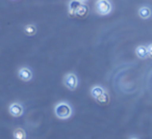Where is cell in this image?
<instances>
[{
  "mask_svg": "<svg viewBox=\"0 0 152 139\" xmlns=\"http://www.w3.org/2000/svg\"><path fill=\"white\" fill-rule=\"evenodd\" d=\"M54 113L61 119H67L72 115V108L67 102H61L55 105Z\"/></svg>",
  "mask_w": 152,
  "mask_h": 139,
  "instance_id": "6da1fadb",
  "label": "cell"
},
{
  "mask_svg": "<svg viewBox=\"0 0 152 139\" xmlns=\"http://www.w3.org/2000/svg\"><path fill=\"white\" fill-rule=\"evenodd\" d=\"M91 95L100 104H106L108 102V100H110L107 93L101 86H94L91 89Z\"/></svg>",
  "mask_w": 152,
  "mask_h": 139,
  "instance_id": "7a4b0ae2",
  "label": "cell"
},
{
  "mask_svg": "<svg viewBox=\"0 0 152 139\" xmlns=\"http://www.w3.org/2000/svg\"><path fill=\"white\" fill-rule=\"evenodd\" d=\"M112 3L110 0H97L96 2V11L99 15L106 16L112 12Z\"/></svg>",
  "mask_w": 152,
  "mask_h": 139,
  "instance_id": "3957f363",
  "label": "cell"
},
{
  "mask_svg": "<svg viewBox=\"0 0 152 139\" xmlns=\"http://www.w3.org/2000/svg\"><path fill=\"white\" fill-rule=\"evenodd\" d=\"M65 85L70 89V90H74L76 89L77 85H78V79H77V76L73 73H70V74L66 75L65 76Z\"/></svg>",
  "mask_w": 152,
  "mask_h": 139,
  "instance_id": "277c9868",
  "label": "cell"
},
{
  "mask_svg": "<svg viewBox=\"0 0 152 139\" xmlns=\"http://www.w3.org/2000/svg\"><path fill=\"white\" fill-rule=\"evenodd\" d=\"M9 111L14 117H19V116H21L22 114H23L24 109H23V107H22L21 104L13 103V104H11V106H10Z\"/></svg>",
  "mask_w": 152,
  "mask_h": 139,
  "instance_id": "5b68a950",
  "label": "cell"
},
{
  "mask_svg": "<svg viewBox=\"0 0 152 139\" xmlns=\"http://www.w3.org/2000/svg\"><path fill=\"white\" fill-rule=\"evenodd\" d=\"M18 76L22 81H29L32 78V72L28 67H22V69L19 70Z\"/></svg>",
  "mask_w": 152,
  "mask_h": 139,
  "instance_id": "8992f818",
  "label": "cell"
},
{
  "mask_svg": "<svg viewBox=\"0 0 152 139\" xmlns=\"http://www.w3.org/2000/svg\"><path fill=\"white\" fill-rule=\"evenodd\" d=\"M83 3L78 1V0H71L69 3V12H70V15L71 16H75L76 12L79 7L83 5Z\"/></svg>",
  "mask_w": 152,
  "mask_h": 139,
  "instance_id": "52a82bcc",
  "label": "cell"
},
{
  "mask_svg": "<svg viewBox=\"0 0 152 139\" xmlns=\"http://www.w3.org/2000/svg\"><path fill=\"white\" fill-rule=\"evenodd\" d=\"M135 53H137V56L139 57V58L144 59V58H146V57H148V48L146 46L141 45V46H139L137 48Z\"/></svg>",
  "mask_w": 152,
  "mask_h": 139,
  "instance_id": "ba28073f",
  "label": "cell"
},
{
  "mask_svg": "<svg viewBox=\"0 0 152 139\" xmlns=\"http://www.w3.org/2000/svg\"><path fill=\"white\" fill-rule=\"evenodd\" d=\"M139 15L141 18L143 19H148V18L151 17L152 15V12H151V9L148 7H143L139 9Z\"/></svg>",
  "mask_w": 152,
  "mask_h": 139,
  "instance_id": "9c48e42d",
  "label": "cell"
},
{
  "mask_svg": "<svg viewBox=\"0 0 152 139\" xmlns=\"http://www.w3.org/2000/svg\"><path fill=\"white\" fill-rule=\"evenodd\" d=\"M88 14H89V7L83 3V4L77 9L75 16L76 17H79V18H85L86 16H88Z\"/></svg>",
  "mask_w": 152,
  "mask_h": 139,
  "instance_id": "30bf717a",
  "label": "cell"
},
{
  "mask_svg": "<svg viewBox=\"0 0 152 139\" xmlns=\"http://www.w3.org/2000/svg\"><path fill=\"white\" fill-rule=\"evenodd\" d=\"M14 139H26V132L21 128H18L14 131Z\"/></svg>",
  "mask_w": 152,
  "mask_h": 139,
  "instance_id": "8fae6325",
  "label": "cell"
},
{
  "mask_svg": "<svg viewBox=\"0 0 152 139\" xmlns=\"http://www.w3.org/2000/svg\"><path fill=\"white\" fill-rule=\"evenodd\" d=\"M24 32H25L27 35H34L37 32V27L34 25V24H28L24 27Z\"/></svg>",
  "mask_w": 152,
  "mask_h": 139,
  "instance_id": "7c38bea8",
  "label": "cell"
},
{
  "mask_svg": "<svg viewBox=\"0 0 152 139\" xmlns=\"http://www.w3.org/2000/svg\"><path fill=\"white\" fill-rule=\"evenodd\" d=\"M147 48H148V56H149L150 58H152V44H150Z\"/></svg>",
  "mask_w": 152,
  "mask_h": 139,
  "instance_id": "4fadbf2b",
  "label": "cell"
},
{
  "mask_svg": "<svg viewBox=\"0 0 152 139\" xmlns=\"http://www.w3.org/2000/svg\"><path fill=\"white\" fill-rule=\"evenodd\" d=\"M78 1H80V2H83V3H85V2H87L88 0H78Z\"/></svg>",
  "mask_w": 152,
  "mask_h": 139,
  "instance_id": "5bb4252c",
  "label": "cell"
},
{
  "mask_svg": "<svg viewBox=\"0 0 152 139\" xmlns=\"http://www.w3.org/2000/svg\"><path fill=\"white\" fill-rule=\"evenodd\" d=\"M130 139H140V138H137V137H132V138H130Z\"/></svg>",
  "mask_w": 152,
  "mask_h": 139,
  "instance_id": "9a60e30c",
  "label": "cell"
}]
</instances>
